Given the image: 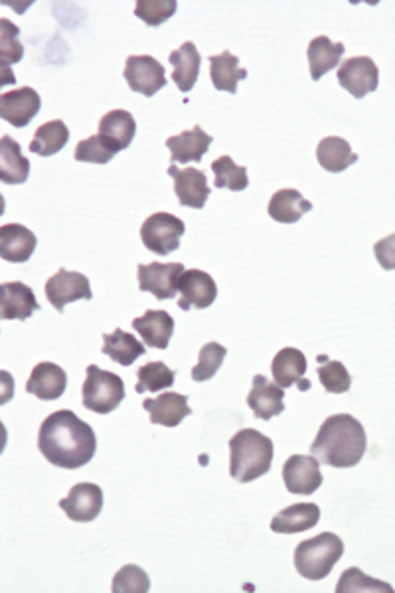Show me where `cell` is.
Here are the masks:
<instances>
[{
  "label": "cell",
  "instance_id": "6da1fadb",
  "mask_svg": "<svg viewBox=\"0 0 395 593\" xmlns=\"http://www.w3.org/2000/svg\"><path fill=\"white\" fill-rule=\"evenodd\" d=\"M38 449L56 467L79 469L93 459L97 437L91 425L79 420L74 412L60 410L40 425Z\"/></svg>",
  "mask_w": 395,
  "mask_h": 593
},
{
  "label": "cell",
  "instance_id": "7a4b0ae2",
  "mask_svg": "<svg viewBox=\"0 0 395 593\" xmlns=\"http://www.w3.org/2000/svg\"><path fill=\"white\" fill-rule=\"evenodd\" d=\"M366 429L350 414H336L320 425L311 445V455L322 465L336 469L356 467L366 453Z\"/></svg>",
  "mask_w": 395,
  "mask_h": 593
},
{
  "label": "cell",
  "instance_id": "3957f363",
  "mask_svg": "<svg viewBox=\"0 0 395 593\" xmlns=\"http://www.w3.org/2000/svg\"><path fill=\"white\" fill-rule=\"evenodd\" d=\"M273 441L257 429H239L230 439V475L237 483H251L273 465Z\"/></svg>",
  "mask_w": 395,
  "mask_h": 593
},
{
  "label": "cell",
  "instance_id": "277c9868",
  "mask_svg": "<svg viewBox=\"0 0 395 593\" xmlns=\"http://www.w3.org/2000/svg\"><path fill=\"white\" fill-rule=\"evenodd\" d=\"M342 554L344 542L332 532H322L316 538L305 540L297 546L295 568L303 578L311 582H320L332 572Z\"/></svg>",
  "mask_w": 395,
  "mask_h": 593
},
{
  "label": "cell",
  "instance_id": "5b68a950",
  "mask_svg": "<svg viewBox=\"0 0 395 593\" xmlns=\"http://www.w3.org/2000/svg\"><path fill=\"white\" fill-rule=\"evenodd\" d=\"M83 408L95 414H111L125 400V384L121 376L99 366H87V378L83 382Z\"/></svg>",
  "mask_w": 395,
  "mask_h": 593
},
{
  "label": "cell",
  "instance_id": "8992f818",
  "mask_svg": "<svg viewBox=\"0 0 395 593\" xmlns=\"http://www.w3.org/2000/svg\"><path fill=\"white\" fill-rule=\"evenodd\" d=\"M186 232V226L180 218L168 212L151 214L141 226V240L149 252L168 255L180 248V240Z\"/></svg>",
  "mask_w": 395,
  "mask_h": 593
},
{
  "label": "cell",
  "instance_id": "52a82bcc",
  "mask_svg": "<svg viewBox=\"0 0 395 593\" xmlns=\"http://www.w3.org/2000/svg\"><path fill=\"white\" fill-rule=\"evenodd\" d=\"M182 263H147L139 265V289L143 293H153L160 301H166L178 293L180 279L184 275Z\"/></svg>",
  "mask_w": 395,
  "mask_h": 593
},
{
  "label": "cell",
  "instance_id": "ba28073f",
  "mask_svg": "<svg viewBox=\"0 0 395 593\" xmlns=\"http://www.w3.org/2000/svg\"><path fill=\"white\" fill-rule=\"evenodd\" d=\"M46 297L56 311L64 313L66 305L79 299L89 301L93 299V293H91V283L83 273L68 271L62 267L56 275H52L46 281Z\"/></svg>",
  "mask_w": 395,
  "mask_h": 593
},
{
  "label": "cell",
  "instance_id": "9c48e42d",
  "mask_svg": "<svg viewBox=\"0 0 395 593\" xmlns=\"http://www.w3.org/2000/svg\"><path fill=\"white\" fill-rule=\"evenodd\" d=\"M283 481L293 495H313L322 485L320 461L315 455H291L283 465Z\"/></svg>",
  "mask_w": 395,
  "mask_h": 593
},
{
  "label": "cell",
  "instance_id": "30bf717a",
  "mask_svg": "<svg viewBox=\"0 0 395 593\" xmlns=\"http://www.w3.org/2000/svg\"><path fill=\"white\" fill-rule=\"evenodd\" d=\"M338 84L342 85L356 99L366 97L376 91L380 84V70L376 62L368 56H356L344 60L338 70Z\"/></svg>",
  "mask_w": 395,
  "mask_h": 593
},
{
  "label": "cell",
  "instance_id": "8fae6325",
  "mask_svg": "<svg viewBox=\"0 0 395 593\" xmlns=\"http://www.w3.org/2000/svg\"><path fill=\"white\" fill-rule=\"evenodd\" d=\"M178 293H180L178 307L182 311L208 309L210 305H214L218 297V287L210 273L200 269H190V271H184L178 285Z\"/></svg>",
  "mask_w": 395,
  "mask_h": 593
},
{
  "label": "cell",
  "instance_id": "7c38bea8",
  "mask_svg": "<svg viewBox=\"0 0 395 593\" xmlns=\"http://www.w3.org/2000/svg\"><path fill=\"white\" fill-rule=\"evenodd\" d=\"M42 107V99L32 87H18L0 95V117L16 129L26 127Z\"/></svg>",
  "mask_w": 395,
  "mask_h": 593
},
{
  "label": "cell",
  "instance_id": "4fadbf2b",
  "mask_svg": "<svg viewBox=\"0 0 395 593\" xmlns=\"http://www.w3.org/2000/svg\"><path fill=\"white\" fill-rule=\"evenodd\" d=\"M123 76L133 91L143 93L145 97H153L166 85L164 66L153 56H129Z\"/></svg>",
  "mask_w": 395,
  "mask_h": 593
},
{
  "label": "cell",
  "instance_id": "5bb4252c",
  "mask_svg": "<svg viewBox=\"0 0 395 593\" xmlns=\"http://www.w3.org/2000/svg\"><path fill=\"white\" fill-rule=\"evenodd\" d=\"M247 406L257 420L269 422L285 412V390L277 382H269L265 376H253V386L247 396Z\"/></svg>",
  "mask_w": 395,
  "mask_h": 593
},
{
  "label": "cell",
  "instance_id": "9a60e30c",
  "mask_svg": "<svg viewBox=\"0 0 395 593\" xmlns=\"http://www.w3.org/2000/svg\"><path fill=\"white\" fill-rule=\"evenodd\" d=\"M168 174L174 178V192L182 206L196 210L206 206V200L210 198L206 172L198 169H178L176 165H170Z\"/></svg>",
  "mask_w": 395,
  "mask_h": 593
},
{
  "label": "cell",
  "instance_id": "2e32d148",
  "mask_svg": "<svg viewBox=\"0 0 395 593\" xmlns=\"http://www.w3.org/2000/svg\"><path fill=\"white\" fill-rule=\"evenodd\" d=\"M0 291H2V297H0V319L2 321H26L36 311H40L34 291L28 285H24L22 281L2 283Z\"/></svg>",
  "mask_w": 395,
  "mask_h": 593
},
{
  "label": "cell",
  "instance_id": "e0dca14e",
  "mask_svg": "<svg viewBox=\"0 0 395 593\" xmlns=\"http://www.w3.org/2000/svg\"><path fill=\"white\" fill-rule=\"evenodd\" d=\"M271 372L275 382L287 390L291 386H299L303 392L311 388V382L305 378L307 374V356L299 348H283L275 354L271 362Z\"/></svg>",
  "mask_w": 395,
  "mask_h": 593
},
{
  "label": "cell",
  "instance_id": "ac0fdd59",
  "mask_svg": "<svg viewBox=\"0 0 395 593\" xmlns=\"http://www.w3.org/2000/svg\"><path fill=\"white\" fill-rule=\"evenodd\" d=\"M60 509L74 522H91L103 510V491L93 483H78L70 495L60 501Z\"/></svg>",
  "mask_w": 395,
  "mask_h": 593
},
{
  "label": "cell",
  "instance_id": "d6986e66",
  "mask_svg": "<svg viewBox=\"0 0 395 593\" xmlns=\"http://www.w3.org/2000/svg\"><path fill=\"white\" fill-rule=\"evenodd\" d=\"M135 133H137L135 117L125 109H113L101 117L97 135L117 155L119 151L127 149L133 143Z\"/></svg>",
  "mask_w": 395,
  "mask_h": 593
},
{
  "label": "cell",
  "instance_id": "ffe728a7",
  "mask_svg": "<svg viewBox=\"0 0 395 593\" xmlns=\"http://www.w3.org/2000/svg\"><path fill=\"white\" fill-rule=\"evenodd\" d=\"M66 388H68V374L64 372L62 366L54 362L36 364L26 382V392L46 402L62 398Z\"/></svg>",
  "mask_w": 395,
  "mask_h": 593
},
{
  "label": "cell",
  "instance_id": "44dd1931",
  "mask_svg": "<svg viewBox=\"0 0 395 593\" xmlns=\"http://www.w3.org/2000/svg\"><path fill=\"white\" fill-rule=\"evenodd\" d=\"M212 137L200 127H192L180 135L168 137L166 147L170 149L172 165L176 163H200L212 145Z\"/></svg>",
  "mask_w": 395,
  "mask_h": 593
},
{
  "label": "cell",
  "instance_id": "7402d4cb",
  "mask_svg": "<svg viewBox=\"0 0 395 593\" xmlns=\"http://www.w3.org/2000/svg\"><path fill=\"white\" fill-rule=\"evenodd\" d=\"M143 408L149 412L151 424L164 427H176L192 414L188 398L176 392H164L158 398H147L143 402Z\"/></svg>",
  "mask_w": 395,
  "mask_h": 593
},
{
  "label": "cell",
  "instance_id": "603a6c76",
  "mask_svg": "<svg viewBox=\"0 0 395 593\" xmlns=\"http://www.w3.org/2000/svg\"><path fill=\"white\" fill-rule=\"evenodd\" d=\"M38 246L36 236L22 224H4L0 228V257L10 263H26Z\"/></svg>",
  "mask_w": 395,
  "mask_h": 593
},
{
  "label": "cell",
  "instance_id": "cb8c5ba5",
  "mask_svg": "<svg viewBox=\"0 0 395 593\" xmlns=\"http://www.w3.org/2000/svg\"><path fill=\"white\" fill-rule=\"evenodd\" d=\"M311 210L313 204L295 188H283L275 192L267 206L269 216L279 224H295Z\"/></svg>",
  "mask_w": 395,
  "mask_h": 593
},
{
  "label": "cell",
  "instance_id": "d4e9b609",
  "mask_svg": "<svg viewBox=\"0 0 395 593\" xmlns=\"http://www.w3.org/2000/svg\"><path fill=\"white\" fill-rule=\"evenodd\" d=\"M170 64H172V80L176 87L184 93H188L196 82L202 66V58L194 42H184L178 50L170 54Z\"/></svg>",
  "mask_w": 395,
  "mask_h": 593
},
{
  "label": "cell",
  "instance_id": "484cf974",
  "mask_svg": "<svg viewBox=\"0 0 395 593\" xmlns=\"http://www.w3.org/2000/svg\"><path fill=\"white\" fill-rule=\"evenodd\" d=\"M133 329L151 348L166 350L174 335V319L166 311H147L143 317L133 321Z\"/></svg>",
  "mask_w": 395,
  "mask_h": 593
},
{
  "label": "cell",
  "instance_id": "4316f807",
  "mask_svg": "<svg viewBox=\"0 0 395 593\" xmlns=\"http://www.w3.org/2000/svg\"><path fill=\"white\" fill-rule=\"evenodd\" d=\"M320 520V509L313 503H299L293 507H287L275 514L271 520V530L277 534H299L307 532Z\"/></svg>",
  "mask_w": 395,
  "mask_h": 593
},
{
  "label": "cell",
  "instance_id": "83f0119b",
  "mask_svg": "<svg viewBox=\"0 0 395 593\" xmlns=\"http://www.w3.org/2000/svg\"><path fill=\"white\" fill-rule=\"evenodd\" d=\"M316 161L328 172H342L358 163V155L342 137H324L316 147Z\"/></svg>",
  "mask_w": 395,
  "mask_h": 593
},
{
  "label": "cell",
  "instance_id": "f1b7e54d",
  "mask_svg": "<svg viewBox=\"0 0 395 593\" xmlns=\"http://www.w3.org/2000/svg\"><path fill=\"white\" fill-rule=\"evenodd\" d=\"M344 54V44L332 42L326 36H316L309 44L307 58H309V68H311V78L318 82L324 74L334 70Z\"/></svg>",
  "mask_w": 395,
  "mask_h": 593
},
{
  "label": "cell",
  "instance_id": "f546056e",
  "mask_svg": "<svg viewBox=\"0 0 395 593\" xmlns=\"http://www.w3.org/2000/svg\"><path fill=\"white\" fill-rule=\"evenodd\" d=\"M30 161L22 155V149L8 135L0 139V180L4 184H22L28 180Z\"/></svg>",
  "mask_w": 395,
  "mask_h": 593
},
{
  "label": "cell",
  "instance_id": "4dcf8cb0",
  "mask_svg": "<svg viewBox=\"0 0 395 593\" xmlns=\"http://www.w3.org/2000/svg\"><path fill=\"white\" fill-rule=\"evenodd\" d=\"M101 350L121 366H131L139 356L147 354L143 342H139L131 333H125L123 329H115L113 333L103 335Z\"/></svg>",
  "mask_w": 395,
  "mask_h": 593
},
{
  "label": "cell",
  "instance_id": "1f68e13d",
  "mask_svg": "<svg viewBox=\"0 0 395 593\" xmlns=\"http://www.w3.org/2000/svg\"><path fill=\"white\" fill-rule=\"evenodd\" d=\"M68 141H70V129L62 119H54L38 127L30 143V151L40 157H52L60 153L68 145Z\"/></svg>",
  "mask_w": 395,
  "mask_h": 593
},
{
  "label": "cell",
  "instance_id": "d6a6232c",
  "mask_svg": "<svg viewBox=\"0 0 395 593\" xmlns=\"http://www.w3.org/2000/svg\"><path fill=\"white\" fill-rule=\"evenodd\" d=\"M210 76L216 89L236 93L237 84L247 78V70L239 68V58L226 50L210 58Z\"/></svg>",
  "mask_w": 395,
  "mask_h": 593
},
{
  "label": "cell",
  "instance_id": "836d02e7",
  "mask_svg": "<svg viewBox=\"0 0 395 593\" xmlns=\"http://www.w3.org/2000/svg\"><path fill=\"white\" fill-rule=\"evenodd\" d=\"M318 380L330 394H344L352 386V376L340 360H330L328 356H318Z\"/></svg>",
  "mask_w": 395,
  "mask_h": 593
},
{
  "label": "cell",
  "instance_id": "e575fe53",
  "mask_svg": "<svg viewBox=\"0 0 395 593\" xmlns=\"http://www.w3.org/2000/svg\"><path fill=\"white\" fill-rule=\"evenodd\" d=\"M137 378L139 382L135 390L143 394V392H160L170 388L174 384L176 374L164 362H149L137 370Z\"/></svg>",
  "mask_w": 395,
  "mask_h": 593
},
{
  "label": "cell",
  "instance_id": "d590c367",
  "mask_svg": "<svg viewBox=\"0 0 395 593\" xmlns=\"http://www.w3.org/2000/svg\"><path fill=\"white\" fill-rule=\"evenodd\" d=\"M212 170L216 176V186L218 188H228L232 192H241L249 186V176H247V169L239 167L234 163L232 157L224 155L220 159H216L212 163Z\"/></svg>",
  "mask_w": 395,
  "mask_h": 593
},
{
  "label": "cell",
  "instance_id": "8d00e7d4",
  "mask_svg": "<svg viewBox=\"0 0 395 593\" xmlns=\"http://www.w3.org/2000/svg\"><path fill=\"white\" fill-rule=\"evenodd\" d=\"M226 354H228V350L218 342L204 344L200 350V356H198V364L192 368V378L196 382H206V380L214 378L216 372L222 368Z\"/></svg>",
  "mask_w": 395,
  "mask_h": 593
},
{
  "label": "cell",
  "instance_id": "74e56055",
  "mask_svg": "<svg viewBox=\"0 0 395 593\" xmlns=\"http://www.w3.org/2000/svg\"><path fill=\"white\" fill-rule=\"evenodd\" d=\"M336 592H386L394 593V588L386 582H380V580H374L370 576H366L364 572H360L358 568H350L346 570L340 580H338V586H336Z\"/></svg>",
  "mask_w": 395,
  "mask_h": 593
},
{
  "label": "cell",
  "instance_id": "f35d334b",
  "mask_svg": "<svg viewBox=\"0 0 395 593\" xmlns=\"http://www.w3.org/2000/svg\"><path fill=\"white\" fill-rule=\"evenodd\" d=\"M18 32L20 30L10 20L6 18L0 20V60L4 64L6 76H8V66L18 64L24 56V46L18 40Z\"/></svg>",
  "mask_w": 395,
  "mask_h": 593
},
{
  "label": "cell",
  "instance_id": "ab89813d",
  "mask_svg": "<svg viewBox=\"0 0 395 593\" xmlns=\"http://www.w3.org/2000/svg\"><path fill=\"white\" fill-rule=\"evenodd\" d=\"M111 590L115 593H147L151 590V580L139 566L129 564L115 574Z\"/></svg>",
  "mask_w": 395,
  "mask_h": 593
},
{
  "label": "cell",
  "instance_id": "60d3db41",
  "mask_svg": "<svg viewBox=\"0 0 395 593\" xmlns=\"http://www.w3.org/2000/svg\"><path fill=\"white\" fill-rule=\"evenodd\" d=\"M176 8L178 4L174 0H139L135 14L149 26H160L176 12Z\"/></svg>",
  "mask_w": 395,
  "mask_h": 593
},
{
  "label": "cell",
  "instance_id": "b9f144b4",
  "mask_svg": "<svg viewBox=\"0 0 395 593\" xmlns=\"http://www.w3.org/2000/svg\"><path fill=\"white\" fill-rule=\"evenodd\" d=\"M74 157L78 163L107 165L115 157V153L103 143V139L99 135H91V137L79 141Z\"/></svg>",
  "mask_w": 395,
  "mask_h": 593
},
{
  "label": "cell",
  "instance_id": "7bdbcfd3",
  "mask_svg": "<svg viewBox=\"0 0 395 593\" xmlns=\"http://www.w3.org/2000/svg\"><path fill=\"white\" fill-rule=\"evenodd\" d=\"M374 254L378 263L386 269V271H395V234H390L388 238L380 240L374 246Z\"/></svg>",
  "mask_w": 395,
  "mask_h": 593
}]
</instances>
